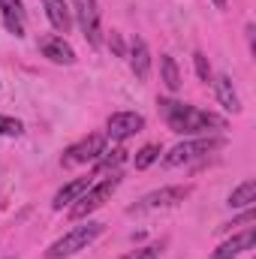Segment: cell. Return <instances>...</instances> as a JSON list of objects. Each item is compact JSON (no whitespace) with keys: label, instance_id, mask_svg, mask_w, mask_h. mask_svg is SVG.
<instances>
[{"label":"cell","instance_id":"cell-17","mask_svg":"<svg viewBox=\"0 0 256 259\" xmlns=\"http://www.w3.org/2000/svg\"><path fill=\"white\" fill-rule=\"evenodd\" d=\"M256 202V181L253 178H247V181H241L232 193H229V208H253Z\"/></svg>","mask_w":256,"mask_h":259},{"label":"cell","instance_id":"cell-19","mask_svg":"<svg viewBox=\"0 0 256 259\" xmlns=\"http://www.w3.org/2000/svg\"><path fill=\"white\" fill-rule=\"evenodd\" d=\"M160 154H163L160 145H145V148L136 151V160H133V163H136V169H148V166H154V163L160 160Z\"/></svg>","mask_w":256,"mask_h":259},{"label":"cell","instance_id":"cell-13","mask_svg":"<svg viewBox=\"0 0 256 259\" xmlns=\"http://www.w3.org/2000/svg\"><path fill=\"white\" fill-rule=\"evenodd\" d=\"M211 84H214V94H217V103L223 106V112L241 115V100H238V91H235L232 78H229L226 72H220V75L211 78Z\"/></svg>","mask_w":256,"mask_h":259},{"label":"cell","instance_id":"cell-3","mask_svg":"<svg viewBox=\"0 0 256 259\" xmlns=\"http://www.w3.org/2000/svg\"><path fill=\"white\" fill-rule=\"evenodd\" d=\"M118 187H121V175H118V172L106 175L103 181H94L84 193L69 205V220H88L94 211H100V208L112 199V193H115Z\"/></svg>","mask_w":256,"mask_h":259},{"label":"cell","instance_id":"cell-12","mask_svg":"<svg viewBox=\"0 0 256 259\" xmlns=\"http://www.w3.org/2000/svg\"><path fill=\"white\" fill-rule=\"evenodd\" d=\"M0 21L12 36H24L27 27V12L21 0H0Z\"/></svg>","mask_w":256,"mask_h":259},{"label":"cell","instance_id":"cell-24","mask_svg":"<svg viewBox=\"0 0 256 259\" xmlns=\"http://www.w3.org/2000/svg\"><path fill=\"white\" fill-rule=\"evenodd\" d=\"M214 6H217V9H226V0H214Z\"/></svg>","mask_w":256,"mask_h":259},{"label":"cell","instance_id":"cell-20","mask_svg":"<svg viewBox=\"0 0 256 259\" xmlns=\"http://www.w3.org/2000/svg\"><path fill=\"white\" fill-rule=\"evenodd\" d=\"M160 256H163V241H154V244H145V247L130 250L121 259H160Z\"/></svg>","mask_w":256,"mask_h":259},{"label":"cell","instance_id":"cell-23","mask_svg":"<svg viewBox=\"0 0 256 259\" xmlns=\"http://www.w3.org/2000/svg\"><path fill=\"white\" fill-rule=\"evenodd\" d=\"M109 49H112V52H115L118 58H124V55H127V46H124V36H121L118 30H112V33H109Z\"/></svg>","mask_w":256,"mask_h":259},{"label":"cell","instance_id":"cell-21","mask_svg":"<svg viewBox=\"0 0 256 259\" xmlns=\"http://www.w3.org/2000/svg\"><path fill=\"white\" fill-rule=\"evenodd\" d=\"M193 69H196V75H199V81H205V84H211V78H214V72H211V64H208V58H205L202 52H193Z\"/></svg>","mask_w":256,"mask_h":259},{"label":"cell","instance_id":"cell-4","mask_svg":"<svg viewBox=\"0 0 256 259\" xmlns=\"http://www.w3.org/2000/svg\"><path fill=\"white\" fill-rule=\"evenodd\" d=\"M226 145L223 136H193L187 142H178L169 154H163V166L175 169V166H184V163H193V160H202L214 151H220Z\"/></svg>","mask_w":256,"mask_h":259},{"label":"cell","instance_id":"cell-5","mask_svg":"<svg viewBox=\"0 0 256 259\" xmlns=\"http://www.w3.org/2000/svg\"><path fill=\"white\" fill-rule=\"evenodd\" d=\"M69 9H72V24H78L88 46L100 49L103 46V21H100L97 0H69Z\"/></svg>","mask_w":256,"mask_h":259},{"label":"cell","instance_id":"cell-18","mask_svg":"<svg viewBox=\"0 0 256 259\" xmlns=\"http://www.w3.org/2000/svg\"><path fill=\"white\" fill-rule=\"evenodd\" d=\"M127 160V151L124 148H106L103 154H100V160H97V175H112V172H118V166Z\"/></svg>","mask_w":256,"mask_h":259},{"label":"cell","instance_id":"cell-9","mask_svg":"<svg viewBox=\"0 0 256 259\" xmlns=\"http://www.w3.org/2000/svg\"><path fill=\"white\" fill-rule=\"evenodd\" d=\"M36 46H39L42 58H49L52 64H61V66H72L75 64V49L66 42L61 33H42Z\"/></svg>","mask_w":256,"mask_h":259},{"label":"cell","instance_id":"cell-8","mask_svg":"<svg viewBox=\"0 0 256 259\" xmlns=\"http://www.w3.org/2000/svg\"><path fill=\"white\" fill-rule=\"evenodd\" d=\"M145 130V118L139 112H112L106 121V139L112 142H127L136 133Z\"/></svg>","mask_w":256,"mask_h":259},{"label":"cell","instance_id":"cell-6","mask_svg":"<svg viewBox=\"0 0 256 259\" xmlns=\"http://www.w3.org/2000/svg\"><path fill=\"white\" fill-rule=\"evenodd\" d=\"M106 145H109L106 133H88L84 139H78L75 145H69V148L64 151V157H61V166L72 169V166L97 163V160H100V154L106 151Z\"/></svg>","mask_w":256,"mask_h":259},{"label":"cell","instance_id":"cell-7","mask_svg":"<svg viewBox=\"0 0 256 259\" xmlns=\"http://www.w3.org/2000/svg\"><path fill=\"white\" fill-rule=\"evenodd\" d=\"M190 196V187H160L142 196L136 205H130V214H145V211H157V208H175Z\"/></svg>","mask_w":256,"mask_h":259},{"label":"cell","instance_id":"cell-15","mask_svg":"<svg viewBox=\"0 0 256 259\" xmlns=\"http://www.w3.org/2000/svg\"><path fill=\"white\" fill-rule=\"evenodd\" d=\"M91 184H94L91 178H75V181L64 184V187H61V190L55 193V199H52V208H55V211H64V208H69V205H72V202H75L78 196L84 193V190H88Z\"/></svg>","mask_w":256,"mask_h":259},{"label":"cell","instance_id":"cell-16","mask_svg":"<svg viewBox=\"0 0 256 259\" xmlns=\"http://www.w3.org/2000/svg\"><path fill=\"white\" fill-rule=\"evenodd\" d=\"M160 81L166 84L169 94H178L181 91V69H178L172 55H160Z\"/></svg>","mask_w":256,"mask_h":259},{"label":"cell","instance_id":"cell-1","mask_svg":"<svg viewBox=\"0 0 256 259\" xmlns=\"http://www.w3.org/2000/svg\"><path fill=\"white\" fill-rule=\"evenodd\" d=\"M160 115L166 121V127L178 136H214L220 130H226V121L208 109H199V106H190V103H178V100H160Z\"/></svg>","mask_w":256,"mask_h":259},{"label":"cell","instance_id":"cell-11","mask_svg":"<svg viewBox=\"0 0 256 259\" xmlns=\"http://www.w3.org/2000/svg\"><path fill=\"white\" fill-rule=\"evenodd\" d=\"M253 244H256V229L247 226L244 232H235L232 238H226L208 259H235L238 253H244V250H253Z\"/></svg>","mask_w":256,"mask_h":259},{"label":"cell","instance_id":"cell-2","mask_svg":"<svg viewBox=\"0 0 256 259\" xmlns=\"http://www.w3.org/2000/svg\"><path fill=\"white\" fill-rule=\"evenodd\" d=\"M103 229H106V223H100V220H84V223L72 226V229L64 232L58 241H52V244H49L46 259H69V256H75L78 250L91 247V244L103 235Z\"/></svg>","mask_w":256,"mask_h":259},{"label":"cell","instance_id":"cell-14","mask_svg":"<svg viewBox=\"0 0 256 259\" xmlns=\"http://www.w3.org/2000/svg\"><path fill=\"white\" fill-rule=\"evenodd\" d=\"M39 3H42V9H46L49 24H52L58 33H69V27H72V9H69V3H66V0H39Z\"/></svg>","mask_w":256,"mask_h":259},{"label":"cell","instance_id":"cell-22","mask_svg":"<svg viewBox=\"0 0 256 259\" xmlns=\"http://www.w3.org/2000/svg\"><path fill=\"white\" fill-rule=\"evenodd\" d=\"M24 124L18 118H9V115H0V136H21Z\"/></svg>","mask_w":256,"mask_h":259},{"label":"cell","instance_id":"cell-10","mask_svg":"<svg viewBox=\"0 0 256 259\" xmlns=\"http://www.w3.org/2000/svg\"><path fill=\"white\" fill-rule=\"evenodd\" d=\"M124 58L130 61V69H133V75H136L139 81H148V78H151V52H148V42H145L142 36H133V39H130Z\"/></svg>","mask_w":256,"mask_h":259}]
</instances>
